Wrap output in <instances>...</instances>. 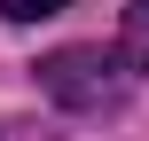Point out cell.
<instances>
[{
  "instance_id": "obj_3",
  "label": "cell",
  "mask_w": 149,
  "mask_h": 141,
  "mask_svg": "<svg viewBox=\"0 0 149 141\" xmlns=\"http://www.w3.org/2000/svg\"><path fill=\"white\" fill-rule=\"evenodd\" d=\"M63 0H0V16H16V24H39V16H55Z\"/></svg>"
},
{
  "instance_id": "obj_2",
  "label": "cell",
  "mask_w": 149,
  "mask_h": 141,
  "mask_svg": "<svg viewBox=\"0 0 149 141\" xmlns=\"http://www.w3.org/2000/svg\"><path fill=\"white\" fill-rule=\"evenodd\" d=\"M118 63H126V78L149 71V0H126V16H118Z\"/></svg>"
},
{
  "instance_id": "obj_1",
  "label": "cell",
  "mask_w": 149,
  "mask_h": 141,
  "mask_svg": "<svg viewBox=\"0 0 149 141\" xmlns=\"http://www.w3.org/2000/svg\"><path fill=\"white\" fill-rule=\"evenodd\" d=\"M39 86H47L63 110H110V102L126 94V63L102 55V47H63V55L39 63Z\"/></svg>"
}]
</instances>
